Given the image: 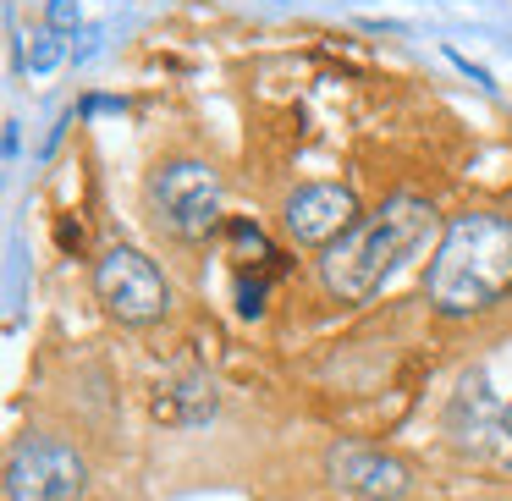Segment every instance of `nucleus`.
Here are the masks:
<instances>
[{"label":"nucleus","instance_id":"obj_1","mask_svg":"<svg viewBox=\"0 0 512 501\" xmlns=\"http://www.w3.org/2000/svg\"><path fill=\"white\" fill-rule=\"evenodd\" d=\"M430 237H435V210L413 193H397L375 215H364L347 237L320 248V276L336 292V303H369Z\"/></svg>","mask_w":512,"mask_h":501},{"label":"nucleus","instance_id":"obj_2","mask_svg":"<svg viewBox=\"0 0 512 501\" xmlns=\"http://www.w3.org/2000/svg\"><path fill=\"white\" fill-rule=\"evenodd\" d=\"M507 287H512V215L496 210L452 215L430 270H424V292H430L435 314L463 320V314L490 309Z\"/></svg>","mask_w":512,"mask_h":501},{"label":"nucleus","instance_id":"obj_3","mask_svg":"<svg viewBox=\"0 0 512 501\" xmlns=\"http://www.w3.org/2000/svg\"><path fill=\"white\" fill-rule=\"evenodd\" d=\"M221 171L204 166V160H166V166H155V177H149V210H155V221L166 226V232L177 237H204L215 232V221H221Z\"/></svg>","mask_w":512,"mask_h":501},{"label":"nucleus","instance_id":"obj_4","mask_svg":"<svg viewBox=\"0 0 512 501\" xmlns=\"http://www.w3.org/2000/svg\"><path fill=\"white\" fill-rule=\"evenodd\" d=\"M94 292L122 325H149L171 309V287L155 270V259L127 243H111L94 259Z\"/></svg>","mask_w":512,"mask_h":501},{"label":"nucleus","instance_id":"obj_5","mask_svg":"<svg viewBox=\"0 0 512 501\" xmlns=\"http://www.w3.org/2000/svg\"><path fill=\"white\" fill-rule=\"evenodd\" d=\"M89 485V468L67 441L28 435L6 457V501H78Z\"/></svg>","mask_w":512,"mask_h":501},{"label":"nucleus","instance_id":"obj_6","mask_svg":"<svg viewBox=\"0 0 512 501\" xmlns=\"http://www.w3.org/2000/svg\"><path fill=\"white\" fill-rule=\"evenodd\" d=\"M325 479L353 501H402L413 490V468L369 441H336L325 452Z\"/></svg>","mask_w":512,"mask_h":501},{"label":"nucleus","instance_id":"obj_7","mask_svg":"<svg viewBox=\"0 0 512 501\" xmlns=\"http://www.w3.org/2000/svg\"><path fill=\"white\" fill-rule=\"evenodd\" d=\"M358 221H364V215H358V199L342 182H309V188H298L281 204V226L292 232V243H309V248H331L336 237H347Z\"/></svg>","mask_w":512,"mask_h":501},{"label":"nucleus","instance_id":"obj_8","mask_svg":"<svg viewBox=\"0 0 512 501\" xmlns=\"http://www.w3.org/2000/svg\"><path fill=\"white\" fill-rule=\"evenodd\" d=\"M501 419H507V408H496L490 380L479 375V369H468V375L457 380L452 402H446V435H452L457 446H479L485 435L501 430Z\"/></svg>","mask_w":512,"mask_h":501},{"label":"nucleus","instance_id":"obj_9","mask_svg":"<svg viewBox=\"0 0 512 501\" xmlns=\"http://www.w3.org/2000/svg\"><path fill=\"white\" fill-rule=\"evenodd\" d=\"M149 413H155V424H166V430H193V424L215 419V386L199 369H193V375H177V380H166V386H155Z\"/></svg>","mask_w":512,"mask_h":501},{"label":"nucleus","instance_id":"obj_10","mask_svg":"<svg viewBox=\"0 0 512 501\" xmlns=\"http://www.w3.org/2000/svg\"><path fill=\"white\" fill-rule=\"evenodd\" d=\"M61 61H67V34H56V28H45V34L28 39L23 50V67L34 72V78H45V72H56Z\"/></svg>","mask_w":512,"mask_h":501},{"label":"nucleus","instance_id":"obj_11","mask_svg":"<svg viewBox=\"0 0 512 501\" xmlns=\"http://www.w3.org/2000/svg\"><path fill=\"white\" fill-rule=\"evenodd\" d=\"M237 314H243V320H259V314H265V276H237Z\"/></svg>","mask_w":512,"mask_h":501},{"label":"nucleus","instance_id":"obj_12","mask_svg":"<svg viewBox=\"0 0 512 501\" xmlns=\"http://www.w3.org/2000/svg\"><path fill=\"white\" fill-rule=\"evenodd\" d=\"M232 243H237V248H248L254 259H276V248L265 243V232H259L254 221H232Z\"/></svg>","mask_w":512,"mask_h":501},{"label":"nucleus","instance_id":"obj_13","mask_svg":"<svg viewBox=\"0 0 512 501\" xmlns=\"http://www.w3.org/2000/svg\"><path fill=\"white\" fill-rule=\"evenodd\" d=\"M127 100L122 94H83L78 100V116H122Z\"/></svg>","mask_w":512,"mask_h":501},{"label":"nucleus","instance_id":"obj_14","mask_svg":"<svg viewBox=\"0 0 512 501\" xmlns=\"http://www.w3.org/2000/svg\"><path fill=\"white\" fill-rule=\"evenodd\" d=\"M45 17L56 34H67V28H78V0H45Z\"/></svg>","mask_w":512,"mask_h":501},{"label":"nucleus","instance_id":"obj_15","mask_svg":"<svg viewBox=\"0 0 512 501\" xmlns=\"http://www.w3.org/2000/svg\"><path fill=\"white\" fill-rule=\"evenodd\" d=\"M446 61H452V67H457V72H463V78H468V83H479V89H496V78H490V72H485V67H474V61H468V56H463V50H446Z\"/></svg>","mask_w":512,"mask_h":501},{"label":"nucleus","instance_id":"obj_16","mask_svg":"<svg viewBox=\"0 0 512 501\" xmlns=\"http://www.w3.org/2000/svg\"><path fill=\"white\" fill-rule=\"evenodd\" d=\"M56 237H61V248H83V226H78V221H67V215L56 221Z\"/></svg>","mask_w":512,"mask_h":501},{"label":"nucleus","instance_id":"obj_17","mask_svg":"<svg viewBox=\"0 0 512 501\" xmlns=\"http://www.w3.org/2000/svg\"><path fill=\"white\" fill-rule=\"evenodd\" d=\"M17 149H23V133H17V122H6V160H17Z\"/></svg>","mask_w":512,"mask_h":501},{"label":"nucleus","instance_id":"obj_18","mask_svg":"<svg viewBox=\"0 0 512 501\" xmlns=\"http://www.w3.org/2000/svg\"><path fill=\"white\" fill-rule=\"evenodd\" d=\"M501 435H507V441H512V408H507V419H501Z\"/></svg>","mask_w":512,"mask_h":501}]
</instances>
